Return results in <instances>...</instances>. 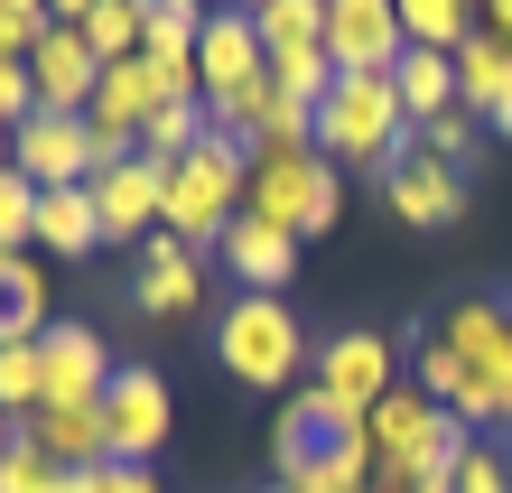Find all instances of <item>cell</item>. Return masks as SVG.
I'll return each instance as SVG.
<instances>
[{"mask_svg":"<svg viewBox=\"0 0 512 493\" xmlns=\"http://www.w3.org/2000/svg\"><path fill=\"white\" fill-rule=\"evenodd\" d=\"M410 149H419V121L401 112V84L391 75H336V94L317 103V159L391 177Z\"/></svg>","mask_w":512,"mask_h":493,"instance_id":"cell-1","label":"cell"},{"mask_svg":"<svg viewBox=\"0 0 512 493\" xmlns=\"http://www.w3.org/2000/svg\"><path fill=\"white\" fill-rule=\"evenodd\" d=\"M364 438H373V456H382L391 484H447V475H457V456L475 447V428L457 410H438V400L410 382V391H382L373 400Z\"/></svg>","mask_w":512,"mask_h":493,"instance_id":"cell-2","label":"cell"},{"mask_svg":"<svg viewBox=\"0 0 512 493\" xmlns=\"http://www.w3.org/2000/svg\"><path fill=\"white\" fill-rule=\"evenodd\" d=\"M243 214H261V224L289 233V242H317L345 214V168H326L317 149H252Z\"/></svg>","mask_w":512,"mask_h":493,"instance_id":"cell-3","label":"cell"},{"mask_svg":"<svg viewBox=\"0 0 512 493\" xmlns=\"http://www.w3.org/2000/svg\"><path fill=\"white\" fill-rule=\"evenodd\" d=\"M215 354L243 391H280L298 363H308V326H298L289 298H233L215 317Z\"/></svg>","mask_w":512,"mask_h":493,"instance_id":"cell-4","label":"cell"},{"mask_svg":"<svg viewBox=\"0 0 512 493\" xmlns=\"http://www.w3.org/2000/svg\"><path fill=\"white\" fill-rule=\"evenodd\" d=\"M438 335L466 354L475 391H485V428H512V307L466 298V307H447V317H438Z\"/></svg>","mask_w":512,"mask_h":493,"instance_id":"cell-5","label":"cell"},{"mask_svg":"<svg viewBox=\"0 0 512 493\" xmlns=\"http://www.w3.org/2000/svg\"><path fill=\"white\" fill-rule=\"evenodd\" d=\"M103 428H112V466H149L168 447V382L149 363H122L103 391Z\"/></svg>","mask_w":512,"mask_h":493,"instance_id":"cell-6","label":"cell"},{"mask_svg":"<svg viewBox=\"0 0 512 493\" xmlns=\"http://www.w3.org/2000/svg\"><path fill=\"white\" fill-rule=\"evenodd\" d=\"M10 168L38 196L47 187H94V121H56V112L19 121V131H10Z\"/></svg>","mask_w":512,"mask_h":493,"instance_id":"cell-7","label":"cell"},{"mask_svg":"<svg viewBox=\"0 0 512 493\" xmlns=\"http://www.w3.org/2000/svg\"><path fill=\"white\" fill-rule=\"evenodd\" d=\"M326 56H336V75H391L410 56L401 10L391 0H326Z\"/></svg>","mask_w":512,"mask_h":493,"instance_id":"cell-8","label":"cell"},{"mask_svg":"<svg viewBox=\"0 0 512 493\" xmlns=\"http://www.w3.org/2000/svg\"><path fill=\"white\" fill-rule=\"evenodd\" d=\"M261 75H270V47H261L252 10H205V28H196V94L205 103L215 94H252Z\"/></svg>","mask_w":512,"mask_h":493,"instance_id":"cell-9","label":"cell"},{"mask_svg":"<svg viewBox=\"0 0 512 493\" xmlns=\"http://www.w3.org/2000/svg\"><path fill=\"white\" fill-rule=\"evenodd\" d=\"M28 84H38V112L84 121V112H94V94H103V56L84 47L75 28H56V19H47V38L28 47Z\"/></svg>","mask_w":512,"mask_h":493,"instance_id":"cell-10","label":"cell"},{"mask_svg":"<svg viewBox=\"0 0 512 493\" xmlns=\"http://www.w3.org/2000/svg\"><path fill=\"white\" fill-rule=\"evenodd\" d=\"M159 205H168V159H149V149H131L122 168L94 177L103 242H149V233H159Z\"/></svg>","mask_w":512,"mask_h":493,"instance_id":"cell-11","label":"cell"},{"mask_svg":"<svg viewBox=\"0 0 512 493\" xmlns=\"http://www.w3.org/2000/svg\"><path fill=\"white\" fill-rule=\"evenodd\" d=\"M382 205L401 214L410 233H447V224L466 214V168H447V159H429V149H410V159L382 177Z\"/></svg>","mask_w":512,"mask_h":493,"instance_id":"cell-12","label":"cell"},{"mask_svg":"<svg viewBox=\"0 0 512 493\" xmlns=\"http://www.w3.org/2000/svg\"><path fill=\"white\" fill-rule=\"evenodd\" d=\"M38 354H47V410H56V400H103L112 373H122V363H112V345H103L84 317H56V326L38 335Z\"/></svg>","mask_w":512,"mask_h":493,"instance_id":"cell-13","label":"cell"},{"mask_svg":"<svg viewBox=\"0 0 512 493\" xmlns=\"http://www.w3.org/2000/svg\"><path fill=\"white\" fill-rule=\"evenodd\" d=\"M317 382L373 419V400H382V391H401V382H391V335H373V326L326 335V345H317Z\"/></svg>","mask_w":512,"mask_h":493,"instance_id":"cell-14","label":"cell"},{"mask_svg":"<svg viewBox=\"0 0 512 493\" xmlns=\"http://www.w3.org/2000/svg\"><path fill=\"white\" fill-rule=\"evenodd\" d=\"M168 112V84H159V66L149 56H131V66H103V94H94V140H122V149H140V131Z\"/></svg>","mask_w":512,"mask_h":493,"instance_id":"cell-15","label":"cell"},{"mask_svg":"<svg viewBox=\"0 0 512 493\" xmlns=\"http://www.w3.org/2000/svg\"><path fill=\"white\" fill-rule=\"evenodd\" d=\"M196 289H205L196 252H187L177 233H149V242H140V270H131V307H140V317H187Z\"/></svg>","mask_w":512,"mask_h":493,"instance_id":"cell-16","label":"cell"},{"mask_svg":"<svg viewBox=\"0 0 512 493\" xmlns=\"http://www.w3.org/2000/svg\"><path fill=\"white\" fill-rule=\"evenodd\" d=\"M215 261L243 280V298H280V289H289V270H298V242H289V233H270L261 214H233V233L215 242Z\"/></svg>","mask_w":512,"mask_h":493,"instance_id":"cell-17","label":"cell"},{"mask_svg":"<svg viewBox=\"0 0 512 493\" xmlns=\"http://www.w3.org/2000/svg\"><path fill=\"white\" fill-rule=\"evenodd\" d=\"M28 438H38L56 466H112L103 400H56V410H38V419H28Z\"/></svg>","mask_w":512,"mask_h":493,"instance_id":"cell-18","label":"cell"},{"mask_svg":"<svg viewBox=\"0 0 512 493\" xmlns=\"http://www.w3.org/2000/svg\"><path fill=\"white\" fill-rule=\"evenodd\" d=\"M410 363H419V391L438 400V410H457L475 438H485V391H475V373H466V354L447 345V335H419L410 345Z\"/></svg>","mask_w":512,"mask_h":493,"instance_id":"cell-19","label":"cell"},{"mask_svg":"<svg viewBox=\"0 0 512 493\" xmlns=\"http://www.w3.org/2000/svg\"><path fill=\"white\" fill-rule=\"evenodd\" d=\"M56 317H47V270L28 252H0V345H38Z\"/></svg>","mask_w":512,"mask_h":493,"instance_id":"cell-20","label":"cell"},{"mask_svg":"<svg viewBox=\"0 0 512 493\" xmlns=\"http://www.w3.org/2000/svg\"><path fill=\"white\" fill-rule=\"evenodd\" d=\"M38 242H47L56 261H84V252H103L94 187H47V196H38Z\"/></svg>","mask_w":512,"mask_h":493,"instance_id":"cell-21","label":"cell"},{"mask_svg":"<svg viewBox=\"0 0 512 493\" xmlns=\"http://www.w3.org/2000/svg\"><path fill=\"white\" fill-rule=\"evenodd\" d=\"M391 84H401V112L419 121V131H429L438 112H466L457 103V56H438V47H410L401 66H391Z\"/></svg>","mask_w":512,"mask_h":493,"instance_id":"cell-22","label":"cell"},{"mask_svg":"<svg viewBox=\"0 0 512 493\" xmlns=\"http://www.w3.org/2000/svg\"><path fill=\"white\" fill-rule=\"evenodd\" d=\"M401 10V38L410 47H438V56H457L475 38V0H391Z\"/></svg>","mask_w":512,"mask_h":493,"instance_id":"cell-23","label":"cell"},{"mask_svg":"<svg viewBox=\"0 0 512 493\" xmlns=\"http://www.w3.org/2000/svg\"><path fill=\"white\" fill-rule=\"evenodd\" d=\"M75 38L94 47L103 66H131V56H140V38H149V0H94V19H84Z\"/></svg>","mask_w":512,"mask_h":493,"instance_id":"cell-24","label":"cell"},{"mask_svg":"<svg viewBox=\"0 0 512 493\" xmlns=\"http://www.w3.org/2000/svg\"><path fill=\"white\" fill-rule=\"evenodd\" d=\"M252 28L270 56H308V47H326V0H261Z\"/></svg>","mask_w":512,"mask_h":493,"instance_id":"cell-25","label":"cell"},{"mask_svg":"<svg viewBox=\"0 0 512 493\" xmlns=\"http://www.w3.org/2000/svg\"><path fill=\"white\" fill-rule=\"evenodd\" d=\"M503 75H512V47L475 28V38L457 47V103H466L475 121H485V112H494V94H503Z\"/></svg>","mask_w":512,"mask_h":493,"instance_id":"cell-26","label":"cell"},{"mask_svg":"<svg viewBox=\"0 0 512 493\" xmlns=\"http://www.w3.org/2000/svg\"><path fill=\"white\" fill-rule=\"evenodd\" d=\"M47 410V354L38 345H0V419H38Z\"/></svg>","mask_w":512,"mask_h":493,"instance_id":"cell-27","label":"cell"},{"mask_svg":"<svg viewBox=\"0 0 512 493\" xmlns=\"http://www.w3.org/2000/svg\"><path fill=\"white\" fill-rule=\"evenodd\" d=\"M196 28H205L196 0H149V38H140V56H159V66H187V56H196Z\"/></svg>","mask_w":512,"mask_h":493,"instance_id":"cell-28","label":"cell"},{"mask_svg":"<svg viewBox=\"0 0 512 493\" xmlns=\"http://www.w3.org/2000/svg\"><path fill=\"white\" fill-rule=\"evenodd\" d=\"M0 493H66V466H56V456L19 428V447L0 456Z\"/></svg>","mask_w":512,"mask_h":493,"instance_id":"cell-29","label":"cell"},{"mask_svg":"<svg viewBox=\"0 0 512 493\" xmlns=\"http://www.w3.org/2000/svg\"><path fill=\"white\" fill-rule=\"evenodd\" d=\"M196 140H205V103H168V112H159V121L140 131V149H149V159H168V168L187 159Z\"/></svg>","mask_w":512,"mask_h":493,"instance_id":"cell-30","label":"cell"},{"mask_svg":"<svg viewBox=\"0 0 512 493\" xmlns=\"http://www.w3.org/2000/svg\"><path fill=\"white\" fill-rule=\"evenodd\" d=\"M270 84H280V94H298V103H326V94H336V56H326V47H308V56H270Z\"/></svg>","mask_w":512,"mask_h":493,"instance_id":"cell-31","label":"cell"},{"mask_svg":"<svg viewBox=\"0 0 512 493\" xmlns=\"http://www.w3.org/2000/svg\"><path fill=\"white\" fill-rule=\"evenodd\" d=\"M28 242H38V187L0 168V252H28Z\"/></svg>","mask_w":512,"mask_h":493,"instance_id":"cell-32","label":"cell"},{"mask_svg":"<svg viewBox=\"0 0 512 493\" xmlns=\"http://www.w3.org/2000/svg\"><path fill=\"white\" fill-rule=\"evenodd\" d=\"M317 428H308V410H298V400H289V410H280V438H270V466H280V484H298V475H308L317 466Z\"/></svg>","mask_w":512,"mask_h":493,"instance_id":"cell-33","label":"cell"},{"mask_svg":"<svg viewBox=\"0 0 512 493\" xmlns=\"http://www.w3.org/2000/svg\"><path fill=\"white\" fill-rule=\"evenodd\" d=\"M475 140H485V121H475V112H438L429 131H419V149H429V159H447V168H466Z\"/></svg>","mask_w":512,"mask_h":493,"instance_id":"cell-34","label":"cell"},{"mask_svg":"<svg viewBox=\"0 0 512 493\" xmlns=\"http://www.w3.org/2000/svg\"><path fill=\"white\" fill-rule=\"evenodd\" d=\"M447 484H457V493H512V456H494V438H475Z\"/></svg>","mask_w":512,"mask_h":493,"instance_id":"cell-35","label":"cell"},{"mask_svg":"<svg viewBox=\"0 0 512 493\" xmlns=\"http://www.w3.org/2000/svg\"><path fill=\"white\" fill-rule=\"evenodd\" d=\"M47 38V0H0V56H19L28 66V47Z\"/></svg>","mask_w":512,"mask_h":493,"instance_id":"cell-36","label":"cell"},{"mask_svg":"<svg viewBox=\"0 0 512 493\" xmlns=\"http://www.w3.org/2000/svg\"><path fill=\"white\" fill-rule=\"evenodd\" d=\"M19 121H38V84L19 56H0V131H19Z\"/></svg>","mask_w":512,"mask_h":493,"instance_id":"cell-37","label":"cell"},{"mask_svg":"<svg viewBox=\"0 0 512 493\" xmlns=\"http://www.w3.org/2000/svg\"><path fill=\"white\" fill-rule=\"evenodd\" d=\"M103 493H159V475L149 466H103Z\"/></svg>","mask_w":512,"mask_h":493,"instance_id":"cell-38","label":"cell"},{"mask_svg":"<svg viewBox=\"0 0 512 493\" xmlns=\"http://www.w3.org/2000/svg\"><path fill=\"white\" fill-rule=\"evenodd\" d=\"M475 28H485V38H503V47H512V0H485V19H475Z\"/></svg>","mask_w":512,"mask_h":493,"instance_id":"cell-39","label":"cell"},{"mask_svg":"<svg viewBox=\"0 0 512 493\" xmlns=\"http://www.w3.org/2000/svg\"><path fill=\"white\" fill-rule=\"evenodd\" d=\"M485 131H494V140H512V75H503V94H494V112H485Z\"/></svg>","mask_w":512,"mask_h":493,"instance_id":"cell-40","label":"cell"},{"mask_svg":"<svg viewBox=\"0 0 512 493\" xmlns=\"http://www.w3.org/2000/svg\"><path fill=\"white\" fill-rule=\"evenodd\" d=\"M47 19L56 28H84V19H94V0H47Z\"/></svg>","mask_w":512,"mask_h":493,"instance_id":"cell-41","label":"cell"},{"mask_svg":"<svg viewBox=\"0 0 512 493\" xmlns=\"http://www.w3.org/2000/svg\"><path fill=\"white\" fill-rule=\"evenodd\" d=\"M10 447H19V419H0V456H10Z\"/></svg>","mask_w":512,"mask_h":493,"instance_id":"cell-42","label":"cell"},{"mask_svg":"<svg viewBox=\"0 0 512 493\" xmlns=\"http://www.w3.org/2000/svg\"><path fill=\"white\" fill-rule=\"evenodd\" d=\"M410 493H457V484H410Z\"/></svg>","mask_w":512,"mask_h":493,"instance_id":"cell-43","label":"cell"},{"mask_svg":"<svg viewBox=\"0 0 512 493\" xmlns=\"http://www.w3.org/2000/svg\"><path fill=\"white\" fill-rule=\"evenodd\" d=\"M373 493H410V484H391V475H382V484H373Z\"/></svg>","mask_w":512,"mask_h":493,"instance_id":"cell-44","label":"cell"},{"mask_svg":"<svg viewBox=\"0 0 512 493\" xmlns=\"http://www.w3.org/2000/svg\"><path fill=\"white\" fill-rule=\"evenodd\" d=\"M261 493H289V484H261Z\"/></svg>","mask_w":512,"mask_h":493,"instance_id":"cell-45","label":"cell"},{"mask_svg":"<svg viewBox=\"0 0 512 493\" xmlns=\"http://www.w3.org/2000/svg\"><path fill=\"white\" fill-rule=\"evenodd\" d=\"M475 19H485V0H475Z\"/></svg>","mask_w":512,"mask_h":493,"instance_id":"cell-46","label":"cell"},{"mask_svg":"<svg viewBox=\"0 0 512 493\" xmlns=\"http://www.w3.org/2000/svg\"><path fill=\"white\" fill-rule=\"evenodd\" d=\"M243 10H261V0H243Z\"/></svg>","mask_w":512,"mask_h":493,"instance_id":"cell-47","label":"cell"}]
</instances>
